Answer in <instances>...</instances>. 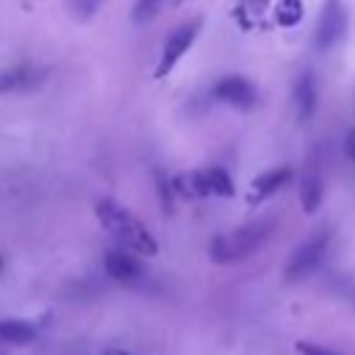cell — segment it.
Masks as SVG:
<instances>
[{"label":"cell","mask_w":355,"mask_h":355,"mask_svg":"<svg viewBox=\"0 0 355 355\" xmlns=\"http://www.w3.org/2000/svg\"><path fill=\"white\" fill-rule=\"evenodd\" d=\"M39 80V72L31 67H14V69H3L0 72V94H11V92H22L31 89Z\"/></svg>","instance_id":"obj_12"},{"label":"cell","mask_w":355,"mask_h":355,"mask_svg":"<svg viewBox=\"0 0 355 355\" xmlns=\"http://www.w3.org/2000/svg\"><path fill=\"white\" fill-rule=\"evenodd\" d=\"M105 272L119 283H139L141 280V263L128 255L125 250H108L105 252Z\"/></svg>","instance_id":"obj_8"},{"label":"cell","mask_w":355,"mask_h":355,"mask_svg":"<svg viewBox=\"0 0 355 355\" xmlns=\"http://www.w3.org/2000/svg\"><path fill=\"white\" fill-rule=\"evenodd\" d=\"M275 227V219L272 216H263V219H255V222H247L230 233H219L214 236V241L208 244V258L214 263H239V261H247L252 252H258L269 233Z\"/></svg>","instance_id":"obj_1"},{"label":"cell","mask_w":355,"mask_h":355,"mask_svg":"<svg viewBox=\"0 0 355 355\" xmlns=\"http://www.w3.org/2000/svg\"><path fill=\"white\" fill-rule=\"evenodd\" d=\"M172 189H175L180 197H189V200H197V197H211L202 169H194V172H183V175H178V178L172 180Z\"/></svg>","instance_id":"obj_13"},{"label":"cell","mask_w":355,"mask_h":355,"mask_svg":"<svg viewBox=\"0 0 355 355\" xmlns=\"http://www.w3.org/2000/svg\"><path fill=\"white\" fill-rule=\"evenodd\" d=\"M33 338H36V324L33 322H28V319H3L0 322V341H6V344L22 347Z\"/></svg>","instance_id":"obj_11"},{"label":"cell","mask_w":355,"mask_h":355,"mask_svg":"<svg viewBox=\"0 0 355 355\" xmlns=\"http://www.w3.org/2000/svg\"><path fill=\"white\" fill-rule=\"evenodd\" d=\"M100 3L103 0H69V11H72V17L78 22H86V19L94 17V11L100 8Z\"/></svg>","instance_id":"obj_16"},{"label":"cell","mask_w":355,"mask_h":355,"mask_svg":"<svg viewBox=\"0 0 355 355\" xmlns=\"http://www.w3.org/2000/svg\"><path fill=\"white\" fill-rule=\"evenodd\" d=\"M155 178H158V191H161V205H164V211H172V183H166L164 180V175L161 172H155Z\"/></svg>","instance_id":"obj_18"},{"label":"cell","mask_w":355,"mask_h":355,"mask_svg":"<svg viewBox=\"0 0 355 355\" xmlns=\"http://www.w3.org/2000/svg\"><path fill=\"white\" fill-rule=\"evenodd\" d=\"M297 352L300 355H336V352H330L319 344H311V341H297Z\"/></svg>","instance_id":"obj_19"},{"label":"cell","mask_w":355,"mask_h":355,"mask_svg":"<svg viewBox=\"0 0 355 355\" xmlns=\"http://www.w3.org/2000/svg\"><path fill=\"white\" fill-rule=\"evenodd\" d=\"M322 194H324V186H322V175H319V166L311 161L300 178V205L302 211L311 216L316 214V208L322 205Z\"/></svg>","instance_id":"obj_7"},{"label":"cell","mask_w":355,"mask_h":355,"mask_svg":"<svg viewBox=\"0 0 355 355\" xmlns=\"http://www.w3.org/2000/svg\"><path fill=\"white\" fill-rule=\"evenodd\" d=\"M161 3H164V0H136V6H133V19H136V22L153 19L155 11L161 8Z\"/></svg>","instance_id":"obj_17"},{"label":"cell","mask_w":355,"mask_h":355,"mask_svg":"<svg viewBox=\"0 0 355 355\" xmlns=\"http://www.w3.org/2000/svg\"><path fill=\"white\" fill-rule=\"evenodd\" d=\"M94 214H97L100 225L114 239H119L125 247L136 250L139 255H158V241L153 239V233L128 208H122L119 202H114V200H97L94 202Z\"/></svg>","instance_id":"obj_2"},{"label":"cell","mask_w":355,"mask_h":355,"mask_svg":"<svg viewBox=\"0 0 355 355\" xmlns=\"http://www.w3.org/2000/svg\"><path fill=\"white\" fill-rule=\"evenodd\" d=\"M200 28H202V19H200V17H191L189 22L178 25V28L166 36L164 50H161V61H158V67H155V78H158V80H161V78H166V75L175 69V64L180 61V55L194 44V39H197Z\"/></svg>","instance_id":"obj_4"},{"label":"cell","mask_w":355,"mask_h":355,"mask_svg":"<svg viewBox=\"0 0 355 355\" xmlns=\"http://www.w3.org/2000/svg\"><path fill=\"white\" fill-rule=\"evenodd\" d=\"M288 178H291V169L288 166H277V169H269V172H263V175H258L252 183H250V202H263L266 197H272L277 189H283L286 183H288Z\"/></svg>","instance_id":"obj_9"},{"label":"cell","mask_w":355,"mask_h":355,"mask_svg":"<svg viewBox=\"0 0 355 355\" xmlns=\"http://www.w3.org/2000/svg\"><path fill=\"white\" fill-rule=\"evenodd\" d=\"M202 175H205V183H208V191H211V197H233V180H230V175H227V169H222V166H208V169H202Z\"/></svg>","instance_id":"obj_14"},{"label":"cell","mask_w":355,"mask_h":355,"mask_svg":"<svg viewBox=\"0 0 355 355\" xmlns=\"http://www.w3.org/2000/svg\"><path fill=\"white\" fill-rule=\"evenodd\" d=\"M327 244H330V230H316L311 239H305L288 258L286 263V280L288 283H297L302 277H308L324 258L327 252Z\"/></svg>","instance_id":"obj_3"},{"label":"cell","mask_w":355,"mask_h":355,"mask_svg":"<svg viewBox=\"0 0 355 355\" xmlns=\"http://www.w3.org/2000/svg\"><path fill=\"white\" fill-rule=\"evenodd\" d=\"M0 266H3V261H0Z\"/></svg>","instance_id":"obj_23"},{"label":"cell","mask_w":355,"mask_h":355,"mask_svg":"<svg viewBox=\"0 0 355 355\" xmlns=\"http://www.w3.org/2000/svg\"><path fill=\"white\" fill-rule=\"evenodd\" d=\"M103 355H130V352H125V349H116V347H111V349H105Z\"/></svg>","instance_id":"obj_22"},{"label":"cell","mask_w":355,"mask_h":355,"mask_svg":"<svg viewBox=\"0 0 355 355\" xmlns=\"http://www.w3.org/2000/svg\"><path fill=\"white\" fill-rule=\"evenodd\" d=\"M344 153H347V158H349V161H355V128L344 136Z\"/></svg>","instance_id":"obj_21"},{"label":"cell","mask_w":355,"mask_h":355,"mask_svg":"<svg viewBox=\"0 0 355 355\" xmlns=\"http://www.w3.org/2000/svg\"><path fill=\"white\" fill-rule=\"evenodd\" d=\"M266 6H269V0H241V8L255 14V17H261L266 11Z\"/></svg>","instance_id":"obj_20"},{"label":"cell","mask_w":355,"mask_h":355,"mask_svg":"<svg viewBox=\"0 0 355 355\" xmlns=\"http://www.w3.org/2000/svg\"><path fill=\"white\" fill-rule=\"evenodd\" d=\"M347 33V8L344 0H324L316 19V36L313 44L319 50H333Z\"/></svg>","instance_id":"obj_5"},{"label":"cell","mask_w":355,"mask_h":355,"mask_svg":"<svg viewBox=\"0 0 355 355\" xmlns=\"http://www.w3.org/2000/svg\"><path fill=\"white\" fill-rule=\"evenodd\" d=\"M294 105H297V119L308 122L316 114V80L313 72H300L297 83H294Z\"/></svg>","instance_id":"obj_10"},{"label":"cell","mask_w":355,"mask_h":355,"mask_svg":"<svg viewBox=\"0 0 355 355\" xmlns=\"http://www.w3.org/2000/svg\"><path fill=\"white\" fill-rule=\"evenodd\" d=\"M302 0H277L275 3V22L280 28H294L302 19Z\"/></svg>","instance_id":"obj_15"},{"label":"cell","mask_w":355,"mask_h":355,"mask_svg":"<svg viewBox=\"0 0 355 355\" xmlns=\"http://www.w3.org/2000/svg\"><path fill=\"white\" fill-rule=\"evenodd\" d=\"M211 97L219 100V103H225V105L250 111V108H255V103H258V89H255L244 75H225V78H219V80L214 83Z\"/></svg>","instance_id":"obj_6"}]
</instances>
